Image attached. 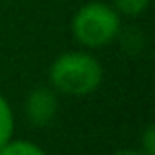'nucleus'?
I'll return each mask as SVG.
<instances>
[{
  "label": "nucleus",
  "instance_id": "f03ea898",
  "mask_svg": "<svg viewBox=\"0 0 155 155\" xmlns=\"http://www.w3.org/2000/svg\"><path fill=\"white\" fill-rule=\"evenodd\" d=\"M122 30V16L112 4L87 2L75 12L71 22L73 38L87 49H100L112 43Z\"/></svg>",
  "mask_w": 155,
  "mask_h": 155
},
{
  "label": "nucleus",
  "instance_id": "20e7f679",
  "mask_svg": "<svg viewBox=\"0 0 155 155\" xmlns=\"http://www.w3.org/2000/svg\"><path fill=\"white\" fill-rule=\"evenodd\" d=\"M14 136V112L8 100L0 94V147Z\"/></svg>",
  "mask_w": 155,
  "mask_h": 155
},
{
  "label": "nucleus",
  "instance_id": "0eeeda50",
  "mask_svg": "<svg viewBox=\"0 0 155 155\" xmlns=\"http://www.w3.org/2000/svg\"><path fill=\"white\" fill-rule=\"evenodd\" d=\"M141 151L145 155H155V130L153 126H147L143 132V136H141Z\"/></svg>",
  "mask_w": 155,
  "mask_h": 155
},
{
  "label": "nucleus",
  "instance_id": "39448f33",
  "mask_svg": "<svg viewBox=\"0 0 155 155\" xmlns=\"http://www.w3.org/2000/svg\"><path fill=\"white\" fill-rule=\"evenodd\" d=\"M0 155H47L38 143L26 140H10L0 147Z\"/></svg>",
  "mask_w": 155,
  "mask_h": 155
},
{
  "label": "nucleus",
  "instance_id": "f257e3e1",
  "mask_svg": "<svg viewBox=\"0 0 155 155\" xmlns=\"http://www.w3.org/2000/svg\"><path fill=\"white\" fill-rule=\"evenodd\" d=\"M102 65L87 51H65L49 67V83L57 94L87 96L102 83Z\"/></svg>",
  "mask_w": 155,
  "mask_h": 155
},
{
  "label": "nucleus",
  "instance_id": "423d86ee",
  "mask_svg": "<svg viewBox=\"0 0 155 155\" xmlns=\"http://www.w3.org/2000/svg\"><path fill=\"white\" fill-rule=\"evenodd\" d=\"M151 0H112V6L116 8V12L120 16H140L147 10Z\"/></svg>",
  "mask_w": 155,
  "mask_h": 155
},
{
  "label": "nucleus",
  "instance_id": "6e6552de",
  "mask_svg": "<svg viewBox=\"0 0 155 155\" xmlns=\"http://www.w3.org/2000/svg\"><path fill=\"white\" fill-rule=\"evenodd\" d=\"M112 155H145L141 149H120V151H114Z\"/></svg>",
  "mask_w": 155,
  "mask_h": 155
},
{
  "label": "nucleus",
  "instance_id": "7ed1b4c3",
  "mask_svg": "<svg viewBox=\"0 0 155 155\" xmlns=\"http://www.w3.org/2000/svg\"><path fill=\"white\" fill-rule=\"evenodd\" d=\"M24 112L31 126L43 128L55 120L59 112V98L51 87H38L28 94L24 102Z\"/></svg>",
  "mask_w": 155,
  "mask_h": 155
}]
</instances>
